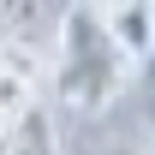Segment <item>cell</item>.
Returning <instances> with one entry per match:
<instances>
[{
	"label": "cell",
	"instance_id": "5b68a950",
	"mask_svg": "<svg viewBox=\"0 0 155 155\" xmlns=\"http://www.w3.org/2000/svg\"><path fill=\"white\" fill-rule=\"evenodd\" d=\"M137 72H143V78L155 84V36H149V54H143V66H137Z\"/></svg>",
	"mask_w": 155,
	"mask_h": 155
},
{
	"label": "cell",
	"instance_id": "52a82bcc",
	"mask_svg": "<svg viewBox=\"0 0 155 155\" xmlns=\"http://www.w3.org/2000/svg\"><path fill=\"white\" fill-rule=\"evenodd\" d=\"M0 137H6V119H0Z\"/></svg>",
	"mask_w": 155,
	"mask_h": 155
},
{
	"label": "cell",
	"instance_id": "6da1fadb",
	"mask_svg": "<svg viewBox=\"0 0 155 155\" xmlns=\"http://www.w3.org/2000/svg\"><path fill=\"white\" fill-rule=\"evenodd\" d=\"M131 72H137V66L125 60V48L114 42L107 12L90 6V0L66 6V18H60V60H54L60 101L78 107V114H101V107H114V96L125 90Z\"/></svg>",
	"mask_w": 155,
	"mask_h": 155
},
{
	"label": "cell",
	"instance_id": "3957f363",
	"mask_svg": "<svg viewBox=\"0 0 155 155\" xmlns=\"http://www.w3.org/2000/svg\"><path fill=\"white\" fill-rule=\"evenodd\" d=\"M0 149L6 155H66L60 149V131H54V119H48V107H24L18 119H6V137H0Z\"/></svg>",
	"mask_w": 155,
	"mask_h": 155
},
{
	"label": "cell",
	"instance_id": "277c9868",
	"mask_svg": "<svg viewBox=\"0 0 155 155\" xmlns=\"http://www.w3.org/2000/svg\"><path fill=\"white\" fill-rule=\"evenodd\" d=\"M24 107H36V96H30V78L12 72V66H0V119H18Z\"/></svg>",
	"mask_w": 155,
	"mask_h": 155
},
{
	"label": "cell",
	"instance_id": "7a4b0ae2",
	"mask_svg": "<svg viewBox=\"0 0 155 155\" xmlns=\"http://www.w3.org/2000/svg\"><path fill=\"white\" fill-rule=\"evenodd\" d=\"M107 30H114V42L125 48V60L143 66L149 36H155V0H114V6H107Z\"/></svg>",
	"mask_w": 155,
	"mask_h": 155
},
{
	"label": "cell",
	"instance_id": "8992f818",
	"mask_svg": "<svg viewBox=\"0 0 155 155\" xmlns=\"http://www.w3.org/2000/svg\"><path fill=\"white\" fill-rule=\"evenodd\" d=\"M0 66H6V48H0Z\"/></svg>",
	"mask_w": 155,
	"mask_h": 155
},
{
	"label": "cell",
	"instance_id": "ba28073f",
	"mask_svg": "<svg viewBox=\"0 0 155 155\" xmlns=\"http://www.w3.org/2000/svg\"><path fill=\"white\" fill-rule=\"evenodd\" d=\"M149 155H155V149H149Z\"/></svg>",
	"mask_w": 155,
	"mask_h": 155
}]
</instances>
